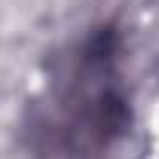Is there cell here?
Listing matches in <instances>:
<instances>
[{
    "instance_id": "cell-1",
    "label": "cell",
    "mask_w": 159,
    "mask_h": 159,
    "mask_svg": "<svg viewBox=\"0 0 159 159\" xmlns=\"http://www.w3.org/2000/svg\"><path fill=\"white\" fill-rule=\"evenodd\" d=\"M129 125L122 34L98 25L55 58L52 77L31 104L28 141L40 159H104Z\"/></svg>"
}]
</instances>
